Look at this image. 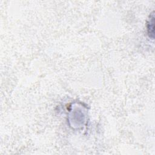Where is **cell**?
I'll use <instances>...</instances> for the list:
<instances>
[{"label": "cell", "instance_id": "6da1fadb", "mask_svg": "<svg viewBox=\"0 0 155 155\" xmlns=\"http://www.w3.org/2000/svg\"><path fill=\"white\" fill-rule=\"evenodd\" d=\"M154 15L152 13L150 16V19L148 21V25H147V28H148V33L150 38L152 39L154 38Z\"/></svg>", "mask_w": 155, "mask_h": 155}]
</instances>
